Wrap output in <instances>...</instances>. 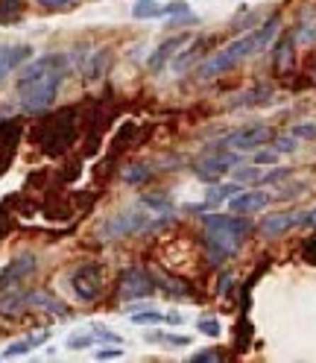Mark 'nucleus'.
I'll return each instance as SVG.
<instances>
[{
  "label": "nucleus",
  "instance_id": "1",
  "mask_svg": "<svg viewBox=\"0 0 316 363\" xmlns=\"http://www.w3.org/2000/svg\"><path fill=\"white\" fill-rule=\"evenodd\" d=\"M67 67L71 59L64 53H44L41 59L30 62L24 71L18 74V103L27 115H38V111H47L56 97L59 88L67 77Z\"/></svg>",
  "mask_w": 316,
  "mask_h": 363
},
{
  "label": "nucleus",
  "instance_id": "2",
  "mask_svg": "<svg viewBox=\"0 0 316 363\" xmlns=\"http://www.w3.org/2000/svg\"><path fill=\"white\" fill-rule=\"evenodd\" d=\"M176 220V206L164 194H144L126 206L123 211L111 214L106 223H100V240H120L132 235L158 232Z\"/></svg>",
  "mask_w": 316,
  "mask_h": 363
},
{
  "label": "nucleus",
  "instance_id": "3",
  "mask_svg": "<svg viewBox=\"0 0 316 363\" xmlns=\"http://www.w3.org/2000/svg\"><path fill=\"white\" fill-rule=\"evenodd\" d=\"M276 33H278V18H269L266 24H261L258 30L240 35L237 41L229 44V48H222L220 53H214L208 62H202L199 77H202V79H214V77H220V74H225V71H232L237 62H243V59H249V56L261 53L266 44L276 38Z\"/></svg>",
  "mask_w": 316,
  "mask_h": 363
},
{
  "label": "nucleus",
  "instance_id": "4",
  "mask_svg": "<svg viewBox=\"0 0 316 363\" xmlns=\"http://www.w3.org/2000/svg\"><path fill=\"white\" fill-rule=\"evenodd\" d=\"M249 232H252V220H246L243 214H235V211L205 214V252L211 264L217 267L222 261H229Z\"/></svg>",
  "mask_w": 316,
  "mask_h": 363
},
{
  "label": "nucleus",
  "instance_id": "5",
  "mask_svg": "<svg viewBox=\"0 0 316 363\" xmlns=\"http://www.w3.org/2000/svg\"><path fill=\"white\" fill-rule=\"evenodd\" d=\"M269 135H273V129L264 126V123H249V126H240L235 129L232 135H225V138L220 141V147L225 150H235V152H249V150H258L269 141Z\"/></svg>",
  "mask_w": 316,
  "mask_h": 363
},
{
  "label": "nucleus",
  "instance_id": "6",
  "mask_svg": "<svg viewBox=\"0 0 316 363\" xmlns=\"http://www.w3.org/2000/svg\"><path fill=\"white\" fill-rule=\"evenodd\" d=\"M97 343H123V337L115 334L111 328H106V325H100V323H94V325H85V328L74 331L71 337L64 340V346L71 349V352L91 349V346H97Z\"/></svg>",
  "mask_w": 316,
  "mask_h": 363
},
{
  "label": "nucleus",
  "instance_id": "7",
  "mask_svg": "<svg viewBox=\"0 0 316 363\" xmlns=\"http://www.w3.org/2000/svg\"><path fill=\"white\" fill-rule=\"evenodd\" d=\"M103 269L97 267V264H85V267H79L74 276H71V287H74V293L82 299V302H91V299H97L100 296V290H103Z\"/></svg>",
  "mask_w": 316,
  "mask_h": 363
},
{
  "label": "nucleus",
  "instance_id": "8",
  "mask_svg": "<svg viewBox=\"0 0 316 363\" xmlns=\"http://www.w3.org/2000/svg\"><path fill=\"white\" fill-rule=\"evenodd\" d=\"M35 272V255H30V252H24V255H18V258H12V264L0 272V293H6V290H15V287H21L30 276Z\"/></svg>",
  "mask_w": 316,
  "mask_h": 363
},
{
  "label": "nucleus",
  "instance_id": "9",
  "mask_svg": "<svg viewBox=\"0 0 316 363\" xmlns=\"http://www.w3.org/2000/svg\"><path fill=\"white\" fill-rule=\"evenodd\" d=\"M243 164V158L237 155V152H232V155H214V158H202V162H196L193 164V170H196V176L199 179H205V182H217V179H222L225 173H232L235 167H240Z\"/></svg>",
  "mask_w": 316,
  "mask_h": 363
},
{
  "label": "nucleus",
  "instance_id": "10",
  "mask_svg": "<svg viewBox=\"0 0 316 363\" xmlns=\"http://www.w3.org/2000/svg\"><path fill=\"white\" fill-rule=\"evenodd\" d=\"M296 225H305V214L299 211H276V214H269L258 223V232L264 238H281L287 232H293Z\"/></svg>",
  "mask_w": 316,
  "mask_h": 363
},
{
  "label": "nucleus",
  "instance_id": "11",
  "mask_svg": "<svg viewBox=\"0 0 316 363\" xmlns=\"http://www.w3.org/2000/svg\"><path fill=\"white\" fill-rule=\"evenodd\" d=\"M155 290V279H149L144 269H126L120 279V299H141Z\"/></svg>",
  "mask_w": 316,
  "mask_h": 363
},
{
  "label": "nucleus",
  "instance_id": "12",
  "mask_svg": "<svg viewBox=\"0 0 316 363\" xmlns=\"http://www.w3.org/2000/svg\"><path fill=\"white\" fill-rule=\"evenodd\" d=\"M269 202H273V194H266V191H237L229 202H225V208L235 211V214H252V211L266 208Z\"/></svg>",
  "mask_w": 316,
  "mask_h": 363
},
{
  "label": "nucleus",
  "instance_id": "13",
  "mask_svg": "<svg viewBox=\"0 0 316 363\" xmlns=\"http://www.w3.org/2000/svg\"><path fill=\"white\" fill-rule=\"evenodd\" d=\"M33 56L30 44H0V82Z\"/></svg>",
  "mask_w": 316,
  "mask_h": 363
},
{
  "label": "nucleus",
  "instance_id": "14",
  "mask_svg": "<svg viewBox=\"0 0 316 363\" xmlns=\"http://www.w3.org/2000/svg\"><path fill=\"white\" fill-rule=\"evenodd\" d=\"M185 41H188V35H173V38H167L164 44H158L155 53H152V56H149V62H147V67H149L152 74H158V71H162V67H164V65H167L179 50L185 48Z\"/></svg>",
  "mask_w": 316,
  "mask_h": 363
},
{
  "label": "nucleus",
  "instance_id": "15",
  "mask_svg": "<svg viewBox=\"0 0 316 363\" xmlns=\"http://www.w3.org/2000/svg\"><path fill=\"white\" fill-rule=\"evenodd\" d=\"M44 340H47V331H38V334H30V337H24V340H15V343H9V349L0 352V357H4V360H6V357H21V354L38 349Z\"/></svg>",
  "mask_w": 316,
  "mask_h": 363
},
{
  "label": "nucleus",
  "instance_id": "16",
  "mask_svg": "<svg viewBox=\"0 0 316 363\" xmlns=\"http://www.w3.org/2000/svg\"><path fill=\"white\" fill-rule=\"evenodd\" d=\"M132 323L135 325H144V323H170V325H179L182 323V313H164V311H144V313H132Z\"/></svg>",
  "mask_w": 316,
  "mask_h": 363
},
{
  "label": "nucleus",
  "instance_id": "17",
  "mask_svg": "<svg viewBox=\"0 0 316 363\" xmlns=\"http://www.w3.org/2000/svg\"><path fill=\"white\" fill-rule=\"evenodd\" d=\"M149 343H164V346H191V337L185 334H167V331H149Z\"/></svg>",
  "mask_w": 316,
  "mask_h": 363
},
{
  "label": "nucleus",
  "instance_id": "18",
  "mask_svg": "<svg viewBox=\"0 0 316 363\" xmlns=\"http://www.w3.org/2000/svg\"><path fill=\"white\" fill-rule=\"evenodd\" d=\"M149 167H129L126 173H123V182L126 185H141V182H147L149 179Z\"/></svg>",
  "mask_w": 316,
  "mask_h": 363
},
{
  "label": "nucleus",
  "instance_id": "19",
  "mask_svg": "<svg viewBox=\"0 0 316 363\" xmlns=\"http://www.w3.org/2000/svg\"><path fill=\"white\" fill-rule=\"evenodd\" d=\"M199 331L202 334H208V337H220V320H217V316H202V320H199Z\"/></svg>",
  "mask_w": 316,
  "mask_h": 363
},
{
  "label": "nucleus",
  "instance_id": "20",
  "mask_svg": "<svg viewBox=\"0 0 316 363\" xmlns=\"http://www.w3.org/2000/svg\"><path fill=\"white\" fill-rule=\"evenodd\" d=\"M293 135H296L299 141H316V123H299V126H293Z\"/></svg>",
  "mask_w": 316,
  "mask_h": 363
},
{
  "label": "nucleus",
  "instance_id": "21",
  "mask_svg": "<svg viewBox=\"0 0 316 363\" xmlns=\"http://www.w3.org/2000/svg\"><path fill=\"white\" fill-rule=\"evenodd\" d=\"M38 4H41L44 9H71V6L82 4V0H38Z\"/></svg>",
  "mask_w": 316,
  "mask_h": 363
},
{
  "label": "nucleus",
  "instance_id": "22",
  "mask_svg": "<svg viewBox=\"0 0 316 363\" xmlns=\"http://www.w3.org/2000/svg\"><path fill=\"white\" fill-rule=\"evenodd\" d=\"M193 360H220V354L217 352H199V354H193Z\"/></svg>",
  "mask_w": 316,
  "mask_h": 363
},
{
  "label": "nucleus",
  "instance_id": "23",
  "mask_svg": "<svg viewBox=\"0 0 316 363\" xmlns=\"http://www.w3.org/2000/svg\"><path fill=\"white\" fill-rule=\"evenodd\" d=\"M305 255H307V258H316V240H310V243L305 246Z\"/></svg>",
  "mask_w": 316,
  "mask_h": 363
},
{
  "label": "nucleus",
  "instance_id": "24",
  "mask_svg": "<svg viewBox=\"0 0 316 363\" xmlns=\"http://www.w3.org/2000/svg\"><path fill=\"white\" fill-rule=\"evenodd\" d=\"M305 225H313V229H316V208L310 214H305Z\"/></svg>",
  "mask_w": 316,
  "mask_h": 363
},
{
  "label": "nucleus",
  "instance_id": "25",
  "mask_svg": "<svg viewBox=\"0 0 316 363\" xmlns=\"http://www.w3.org/2000/svg\"><path fill=\"white\" fill-rule=\"evenodd\" d=\"M97 357H120V349H111V352H97Z\"/></svg>",
  "mask_w": 316,
  "mask_h": 363
}]
</instances>
